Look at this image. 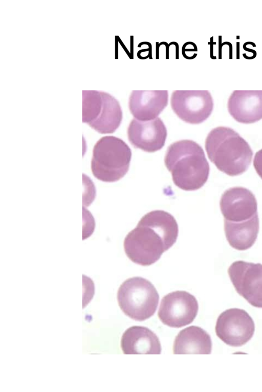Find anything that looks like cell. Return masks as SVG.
Here are the masks:
<instances>
[{"mask_svg":"<svg viewBox=\"0 0 262 392\" xmlns=\"http://www.w3.org/2000/svg\"><path fill=\"white\" fill-rule=\"evenodd\" d=\"M178 223L174 217L163 210L151 211L142 217L124 239V251L134 263L148 266L176 242Z\"/></svg>","mask_w":262,"mask_h":392,"instance_id":"obj_1","label":"cell"},{"mask_svg":"<svg viewBox=\"0 0 262 392\" xmlns=\"http://www.w3.org/2000/svg\"><path fill=\"white\" fill-rule=\"evenodd\" d=\"M164 162L173 183L181 189L198 190L208 180L209 163L202 148L193 140H181L170 145Z\"/></svg>","mask_w":262,"mask_h":392,"instance_id":"obj_2","label":"cell"},{"mask_svg":"<svg viewBox=\"0 0 262 392\" xmlns=\"http://www.w3.org/2000/svg\"><path fill=\"white\" fill-rule=\"evenodd\" d=\"M205 149L216 167L231 176L244 173L252 161L253 152L248 143L229 127L213 129L206 137Z\"/></svg>","mask_w":262,"mask_h":392,"instance_id":"obj_3","label":"cell"},{"mask_svg":"<svg viewBox=\"0 0 262 392\" xmlns=\"http://www.w3.org/2000/svg\"><path fill=\"white\" fill-rule=\"evenodd\" d=\"M131 158V149L123 140L113 136H104L93 148L92 173L101 181H117L127 173Z\"/></svg>","mask_w":262,"mask_h":392,"instance_id":"obj_4","label":"cell"},{"mask_svg":"<svg viewBox=\"0 0 262 392\" xmlns=\"http://www.w3.org/2000/svg\"><path fill=\"white\" fill-rule=\"evenodd\" d=\"M118 304L123 312L137 321H144L155 314L159 296L148 280L135 277L126 280L117 293Z\"/></svg>","mask_w":262,"mask_h":392,"instance_id":"obj_5","label":"cell"},{"mask_svg":"<svg viewBox=\"0 0 262 392\" xmlns=\"http://www.w3.org/2000/svg\"><path fill=\"white\" fill-rule=\"evenodd\" d=\"M171 107L183 121L199 124L205 121L213 109V100L208 90H176L172 92Z\"/></svg>","mask_w":262,"mask_h":392,"instance_id":"obj_6","label":"cell"},{"mask_svg":"<svg viewBox=\"0 0 262 392\" xmlns=\"http://www.w3.org/2000/svg\"><path fill=\"white\" fill-rule=\"evenodd\" d=\"M255 330L252 318L245 311L230 308L223 312L217 319L215 332L224 343L231 346H241L252 337Z\"/></svg>","mask_w":262,"mask_h":392,"instance_id":"obj_7","label":"cell"},{"mask_svg":"<svg viewBox=\"0 0 262 392\" xmlns=\"http://www.w3.org/2000/svg\"><path fill=\"white\" fill-rule=\"evenodd\" d=\"M199 305L196 298L185 292L170 293L162 299L158 316L163 323L171 327H181L191 323L195 318Z\"/></svg>","mask_w":262,"mask_h":392,"instance_id":"obj_8","label":"cell"},{"mask_svg":"<svg viewBox=\"0 0 262 392\" xmlns=\"http://www.w3.org/2000/svg\"><path fill=\"white\" fill-rule=\"evenodd\" d=\"M233 263L228 270L237 292L252 306L262 308V265L241 261Z\"/></svg>","mask_w":262,"mask_h":392,"instance_id":"obj_9","label":"cell"},{"mask_svg":"<svg viewBox=\"0 0 262 392\" xmlns=\"http://www.w3.org/2000/svg\"><path fill=\"white\" fill-rule=\"evenodd\" d=\"M167 129L161 119L157 117L148 121L132 120L127 128L130 143L135 148L147 152H154L164 146Z\"/></svg>","mask_w":262,"mask_h":392,"instance_id":"obj_10","label":"cell"},{"mask_svg":"<svg viewBox=\"0 0 262 392\" xmlns=\"http://www.w3.org/2000/svg\"><path fill=\"white\" fill-rule=\"evenodd\" d=\"M227 108L238 122L258 121L262 119V90H234L228 99Z\"/></svg>","mask_w":262,"mask_h":392,"instance_id":"obj_11","label":"cell"},{"mask_svg":"<svg viewBox=\"0 0 262 392\" xmlns=\"http://www.w3.org/2000/svg\"><path fill=\"white\" fill-rule=\"evenodd\" d=\"M167 90H134L128 101L133 116L140 121L157 118L168 104Z\"/></svg>","mask_w":262,"mask_h":392,"instance_id":"obj_12","label":"cell"},{"mask_svg":"<svg viewBox=\"0 0 262 392\" xmlns=\"http://www.w3.org/2000/svg\"><path fill=\"white\" fill-rule=\"evenodd\" d=\"M122 117L118 101L110 94L101 92V98L88 125L99 133L111 134L119 128Z\"/></svg>","mask_w":262,"mask_h":392,"instance_id":"obj_13","label":"cell"},{"mask_svg":"<svg viewBox=\"0 0 262 392\" xmlns=\"http://www.w3.org/2000/svg\"><path fill=\"white\" fill-rule=\"evenodd\" d=\"M220 208L223 215L227 217H253L257 213V202L254 195L243 187H234L222 195Z\"/></svg>","mask_w":262,"mask_h":392,"instance_id":"obj_14","label":"cell"},{"mask_svg":"<svg viewBox=\"0 0 262 392\" xmlns=\"http://www.w3.org/2000/svg\"><path fill=\"white\" fill-rule=\"evenodd\" d=\"M121 346L124 354H160L159 338L151 330L141 326L129 327L123 333Z\"/></svg>","mask_w":262,"mask_h":392,"instance_id":"obj_15","label":"cell"},{"mask_svg":"<svg viewBox=\"0 0 262 392\" xmlns=\"http://www.w3.org/2000/svg\"><path fill=\"white\" fill-rule=\"evenodd\" d=\"M211 348L209 335L200 327L190 326L177 336L173 351L174 354H210Z\"/></svg>","mask_w":262,"mask_h":392,"instance_id":"obj_16","label":"cell"},{"mask_svg":"<svg viewBox=\"0 0 262 392\" xmlns=\"http://www.w3.org/2000/svg\"><path fill=\"white\" fill-rule=\"evenodd\" d=\"M253 166L257 174L262 179V149L256 153Z\"/></svg>","mask_w":262,"mask_h":392,"instance_id":"obj_17","label":"cell"},{"mask_svg":"<svg viewBox=\"0 0 262 392\" xmlns=\"http://www.w3.org/2000/svg\"><path fill=\"white\" fill-rule=\"evenodd\" d=\"M197 47L196 45L192 42H187L185 43L182 47V53L188 51L189 52L197 51Z\"/></svg>","mask_w":262,"mask_h":392,"instance_id":"obj_18","label":"cell"},{"mask_svg":"<svg viewBox=\"0 0 262 392\" xmlns=\"http://www.w3.org/2000/svg\"><path fill=\"white\" fill-rule=\"evenodd\" d=\"M247 43L246 42V43H245L244 44V45L243 46V48L244 50H245L246 51L248 52L252 53L253 54V56L255 58V57L257 55L256 51L255 50H253V49H250V48H248L247 47Z\"/></svg>","mask_w":262,"mask_h":392,"instance_id":"obj_19","label":"cell"},{"mask_svg":"<svg viewBox=\"0 0 262 392\" xmlns=\"http://www.w3.org/2000/svg\"><path fill=\"white\" fill-rule=\"evenodd\" d=\"M224 45H228L229 47V58L232 59V45L231 43L226 42H224L222 44L221 46L223 47Z\"/></svg>","mask_w":262,"mask_h":392,"instance_id":"obj_20","label":"cell"},{"mask_svg":"<svg viewBox=\"0 0 262 392\" xmlns=\"http://www.w3.org/2000/svg\"><path fill=\"white\" fill-rule=\"evenodd\" d=\"M219 58L220 59H221V58H222V47L221 46V45H222V36H219Z\"/></svg>","mask_w":262,"mask_h":392,"instance_id":"obj_21","label":"cell"},{"mask_svg":"<svg viewBox=\"0 0 262 392\" xmlns=\"http://www.w3.org/2000/svg\"><path fill=\"white\" fill-rule=\"evenodd\" d=\"M213 37H212L210 38V40H211V45L210 46V48H211V49H210V56H211V58H213V59H215V58H216V57H215H215H214V56L212 55V39H213Z\"/></svg>","mask_w":262,"mask_h":392,"instance_id":"obj_22","label":"cell"}]
</instances>
